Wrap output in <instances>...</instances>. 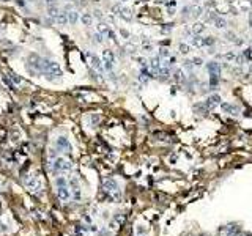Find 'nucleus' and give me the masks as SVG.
<instances>
[{"label":"nucleus","mask_w":252,"mask_h":236,"mask_svg":"<svg viewBox=\"0 0 252 236\" xmlns=\"http://www.w3.org/2000/svg\"><path fill=\"white\" fill-rule=\"evenodd\" d=\"M55 149H62L63 153H66V151H70L71 149V145H70V142H68V138L66 137H58L57 140H55Z\"/></svg>","instance_id":"obj_5"},{"label":"nucleus","mask_w":252,"mask_h":236,"mask_svg":"<svg viewBox=\"0 0 252 236\" xmlns=\"http://www.w3.org/2000/svg\"><path fill=\"white\" fill-rule=\"evenodd\" d=\"M161 55H162V57H167V55H169V52H167L166 49H162V50H161Z\"/></svg>","instance_id":"obj_21"},{"label":"nucleus","mask_w":252,"mask_h":236,"mask_svg":"<svg viewBox=\"0 0 252 236\" xmlns=\"http://www.w3.org/2000/svg\"><path fill=\"white\" fill-rule=\"evenodd\" d=\"M25 184H27V187L30 190H33V192H38L39 189H43V183L38 179V176H35V175H27Z\"/></svg>","instance_id":"obj_4"},{"label":"nucleus","mask_w":252,"mask_h":236,"mask_svg":"<svg viewBox=\"0 0 252 236\" xmlns=\"http://www.w3.org/2000/svg\"><path fill=\"white\" fill-rule=\"evenodd\" d=\"M206 68H208L210 76H219V74H221V65H219L217 61H210Z\"/></svg>","instance_id":"obj_7"},{"label":"nucleus","mask_w":252,"mask_h":236,"mask_svg":"<svg viewBox=\"0 0 252 236\" xmlns=\"http://www.w3.org/2000/svg\"><path fill=\"white\" fill-rule=\"evenodd\" d=\"M192 44L194 46H202V38L200 36H194L192 38Z\"/></svg>","instance_id":"obj_16"},{"label":"nucleus","mask_w":252,"mask_h":236,"mask_svg":"<svg viewBox=\"0 0 252 236\" xmlns=\"http://www.w3.org/2000/svg\"><path fill=\"white\" fill-rule=\"evenodd\" d=\"M224 57H225L227 60H235V58H236V55H235V53H233V52H230V53H225V55H224Z\"/></svg>","instance_id":"obj_19"},{"label":"nucleus","mask_w":252,"mask_h":236,"mask_svg":"<svg viewBox=\"0 0 252 236\" xmlns=\"http://www.w3.org/2000/svg\"><path fill=\"white\" fill-rule=\"evenodd\" d=\"M88 57H90V61H92V66H93L95 69H98V71H103V65H101L100 58L95 57V55H90V53H88Z\"/></svg>","instance_id":"obj_9"},{"label":"nucleus","mask_w":252,"mask_h":236,"mask_svg":"<svg viewBox=\"0 0 252 236\" xmlns=\"http://www.w3.org/2000/svg\"><path fill=\"white\" fill-rule=\"evenodd\" d=\"M103 189H104V192H106V194L111 197V198H120V197H122V192H120V187H118V184H117V181L112 179V178H109V179L104 181Z\"/></svg>","instance_id":"obj_3"},{"label":"nucleus","mask_w":252,"mask_h":236,"mask_svg":"<svg viewBox=\"0 0 252 236\" xmlns=\"http://www.w3.org/2000/svg\"><path fill=\"white\" fill-rule=\"evenodd\" d=\"M203 30H205V25L203 24H194V27H192V31H194V33H197V35L202 33Z\"/></svg>","instance_id":"obj_12"},{"label":"nucleus","mask_w":252,"mask_h":236,"mask_svg":"<svg viewBox=\"0 0 252 236\" xmlns=\"http://www.w3.org/2000/svg\"><path fill=\"white\" fill-rule=\"evenodd\" d=\"M221 107H222V110H225V112H232V113L238 112V107H233V105H230V104H222Z\"/></svg>","instance_id":"obj_11"},{"label":"nucleus","mask_w":252,"mask_h":236,"mask_svg":"<svg viewBox=\"0 0 252 236\" xmlns=\"http://www.w3.org/2000/svg\"><path fill=\"white\" fill-rule=\"evenodd\" d=\"M219 102H221V98H219V96L217 94H213V96H210V98H208L206 99V102H205V107H206V109H214V107L219 104Z\"/></svg>","instance_id":"obj_8"},{"label":"nucleus","mask_w":252,"mask_h":236,"mask_svg":"<svg viewBox=\"0 0 252 236\" xmlns=\"http://www.w3.org/2000/svg\"><path fill=\"white\" fill-rule=\"evenodd\" d=\"M66 16H68V22H76L77 20V13L76 11H70V13H66Z\"/></svg>","instance_id":"obj_13"},{"label":"nucleus","mask_w":252,"mask_h":236,"mask_svg":"<svg viewBox=\"0 0 252 236\" xmlns=\"http://www.w3.org/2000/svg\"><path fill=\"white\" fill-rule=\"evenodd\" d=\"M192 65H195V66H200V65H202V58H197V57H195V58L192 60Z\"/></svg>","instance_id":"obj_20"},{"label":"nucleus","mask_w":252,"mask_h":236,"mask_svg":"<svg viewBox=\"0 0 252 236\" xmlns=\"http://www.w3.org/2000/svg\"><path fill=\"white\" fill-rule=\"evenodd\" d=\"M137 236H142V234H137Z\"/></svg>","instance_id":"obj_22"},{"label":"nucleus","mask_w":252,"mask_h":236,"mask_svg":"<svg viewBox=\"0 0 252 236\" xmlns=\"http://www.w3.org/2000/svg\"><path fill=\"white\" fill-rule=\"evenodd\" d=\"M225 233H227V236H239V228L236 225H230V227L225 228Z\"/></svg>","instance_id":"obj_10"},{"label":"nucleus","mask_w":252,"mask_h":236,"mask_svg":"<svg viewBox=\"0 0 252 236\" xmlns=\"http://www.w3.org/2000/svg\"><path fill=\"white\" fill-rule=\"evenodd\" d=\"M216 27L217 28H224L225 27V20L224 19H216Z\"/></svg>","instance_id":"obj_15"},{"label":"nucleus","mask_w":252,"mask_h":236,"mask_svg":"<svg viewBox=\"0 0 252 236\" xmlns=\"http://www.w3.org/2000/svg\"><path fill=\"white\" fill-rule=\"evenodd\" d=\"M180 52H181V53H188V52H189V46L181 44V46H180Z\"/></svg>","instance_id":"obj_18"},{"label":"nucleus","mask_w":252,"mask_h":236,"mask_svg":"<svg viewBox=\"0 0 252 236\" xmlns=\"http://www.w3.org/2000/svg\"><path fill=\"white\" fill-rule=\"evenodd\" d=\"M82 20H84L87 25H90V24H92V16H90V14H84V16H82Z\"/></svg>","instance_id":"obj_14"},{"label":"nucleus","mask_w":252,"mask_h":236,"mask_svg":"<svg viewBox=\"0 0 252 236\" xmlns=\"http://www.w3.org/2000/svg\"><path fill=\"white\" fill-rule=\"evenodd\" d=\"M55 186H57V197L63 203H68L73 198V194H71V187L68 184L66 178H65V176H57L55 178Z\"/></svg>","instance_id":"obj_1"},{"label":"nucleus","mask_w":252,"mask_h":236,"mask_svg":"<svg viewBox=\"0 0 252 236\" xmlns=\"http://www.w3.org/2000/svg\"><path fill=\"white\" fill-rule=\"evenodd\" d=\"M103 58H104V66H106V69H112L114 53H112L111 50H104V52H103Z\"/></svg>","instance_id":"obj_6"},{"label":"nucleus","mask_w":252,"mask_h":236,"mask_svg":"<svg viewBox=\"0 0 252 236\" xmlns=\"http://www.w3.org/2000/svg\"><path fill=\"white\" fill-rule=\"evenodd\" d=\"M71 162L65 157H55L54 160H51V170L54 173H66L71 170Z\"/></svg>","instance_id":"obj_2"},{"label":"nucleus","mask_w":252,"mask_h":236,"mask_svg":"<svg viewBox=\"0 0 252 236\" xmlns=\"http://www.w3.org/2000/svg\"><path fill=\"white\" fill-rule=\"evenodd\" d=\"M214 42V39H211V38H205V39H202V46H210V44H213Z\"/></svg>","instance_id":"obj_17"}]
</instances>
